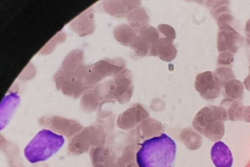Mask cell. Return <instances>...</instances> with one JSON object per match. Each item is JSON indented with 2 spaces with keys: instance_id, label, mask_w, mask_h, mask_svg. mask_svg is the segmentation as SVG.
I'll return each instance as SVG.
<instances>
[{
  "instance_id": "obj_1",
  "label": "cell",
  "mask_w": 250,
  "mask_h": 167,
  "mask_svg": "<svg viewBox=\"0 0 250 167\" xmlns=\"http://www.w3.org/2000/svg\"><path fill=\"white\" fill-rule=\"evenodd\" d=\"M176 151L175 142L167 134L145 140L136 153L139 167H173Z\"/></svg>"
},
{
  "instance_id": "obj_2",
  "label": "cell",
  "mask_w": 250,
  "mask_h": 167,
  "mask_svg": "<svg viewBox=\"0 0 250 167\" xmlns=\"http://www.w3.org/2000/svg\"><path fill=\"white\" fill-rule=\"evenodd\" d=\"M65 142L62 135L48 129L39 131L26 145L24 154L31 164L44 161L56 154Z\"/></svg>"
},
{
  "instance_id": "obj_3",
  "label": "cell",
  "mask_w": 250,
  "mask_h": 167,
  "mask_svg": "<svg viewBox=\"0 0 250 167\" xmlns=\"http://www.w3.org/2000/svg\"><path fill=\"white\" fill-rule=\"evenodd\" d=\"M217 46L218 51H228L232 53L237 52L243 42L240 34L229 23L218 25Z\"/></svg>"
},
{
  "instance_id": "obj_4",
  "label": "cell",
  "mask_w": 250,
  "mask_h": 167,
  "mask_svg": "<svg viewBox=\"0 0 250 167\" xmlns=\"http://www.w3.org/2000/svg\"><path fill=\"white\" fill-rule=\"evenodd\" d=\"M220 86L213 73L210 71L199 73L195 78V88L205 99L216 98L219 93Z\"/></svg>"
},
{
  "instance_id": "obj_5",
  "label": "cell",
  "mask_w": 250,
  "mask_h": 167,
  "mask_svg": "<svg viewBox=\"0 0 250 167\" xmlns=\"http://www.w3.org/2000/svg\"><path fill=\"white\" fill-rule=\"evenodd\" d=\"M159 39L157 30L152 26H147L138 32V36L130 47L135 51V53L139 57L149 55L152 45Z\"/></svg>"
},
{
  "instance_id": "obj_6",
  "label": "cell",
  "mask_w": 250,
  "mask_h": 167,
  "mask_svg": "<svg viewBox=\"0 0 250 167\" xmlns=\"http://www.w3.org/2000/svg\"><path fill=\"white\" fill-rule=\"evenodd\" d=\"M148 116L149 114L143 106L136 103L120 115L118 125L124 129H130Z\"/></svg>"
},
{
  "instance_id": "obj_7",
  "label": "cell",
  "mask_w": 250,
  "mask_h": 167,
  "mask_svg": "<svg viewBox=\"0 0 250 167\" xmlns=\"http://www.w3.org/2000/svg\"><path fill=\"white\" fill-rule=\"evenodd\" d=\"M139 0H106L104 9L107 13L116 17H127L130 12L139 8Z\"/></svg>"
},
{
  "instance_id": "obj_8",
  "label": "cell",
  "mask_w": 250,
  "mask_h": 167,
  "mask_svg": "<svg viewBox=\"0 0 250 167\" xmlns=\"http://www.w3.org/2000/svg\"><path fill=\"white\" fill-rule=\"evenodd\" d=\"M177 52L173 42L160 35L158 40L151 47L149 56H158L162 61L169 62L174 59Z\"/></svg>"
},
{
  "instance_id": "obj_9",
  "label": "cell",
  "mask_w": 250,
  "mask_h": 167,
  "mask_svg": "<svg viewBox=\"0 0 250 167\" xmlns=\"http://www.w3.org/2000/svg\"><path fill=\"white\" fill-rule=\"evenodd\" d=\"M210 157L216 167H231L233 164L232 153L223 142H215L210 150Z\"/></svg>"
},
{
  "instance_id": "obj_10",
  "label": "cell",
  "mask_w": 250,
  "mask_h": 167,
  "mask_svg": "<svg viewBox=\"0 0 250 167\" xmlns=\"http://www.w3.org/2000/svg\"><path fill=\"white\" fill-rule=\"evenodd\" d=\"M19 103V97L15 94H11L4 99L0 109V130L4 128L10 122Z\"/></svg>"
},
{
  "instance_id": "obj_11",
  "label": "cell",
  "mask_w": 250,
  "mask_h": 167,
  "mask_svg": "<svg viewBox=\"0 0 250 167\" xmlns=\"http://www.w3.org/2000/svg\"><path fill=\"white\" fill-rule=\"evenodd\" d=\"M115 39L121 43L131 46L138 36V32L130 26L123 24L117 26L114 30Z\"/></svg>"
},
{
  "instance_id": "obj_12",
  "label": "cell",
  "mask_w": 250,
  "mask_h": 167,
  "mask_svg": "<svg viewBox=\"0 0 250 167\" xmlns=\"http://www.w3.org/2000/svg\"><path fill=\"white\" fill-rule=\"evenodd\" d=\"M127 18L129 26L137 32L148 25V17L146 11L140 7L130 12Z\"/></svg>"
},
{
  "instance_id": "obj_13",
  "label": "cell",
  "mask_w": 250,
  "mask_h": 167,
  "mask_svg": "<svg viewBox=\"0 0 250 167\" xmlns=\"http://www.w3.org/2000/svg\"><path fill=\"white\" fill-rule=\"evenodd\" d=\"M213 74L220 84L222 80H227L234 77L231 68L229 66H219Z\"/></svg>"
},
{
  "instance_id": "obj_14",
  "label": "cell",
  "mask_w": 250,
  "mask_h": 167,
  "mask_svg": "<svg viewBox=\"0 0 250 167\" xmlns=\"http://www.w3.org/2000/svg\"><path fill=\"white\" fill-rule=\"evenodd\" d=\"M234 55L228 51L221 52L218 57L217 65L218 66H229L233 62Z\"/></svg>"
},
{
  "instance_id": "obj_15",
  "label": "cell",
  "mask_w": 250,
  "mask_h": 167,
  "mask_svg": "<svg viewBox=\"0 0 250 167\" xmlns=\"http://www.w3.org/2000/svg\"><path fill=\"white\" fill-rule=\"evenodd\" d=\"M158 30L161 36L173 42L176 37V34L174 29L170 26L161 24L158 26Z\"/></svg>"
},
{
  "instance_id": "obj_16",
  "label": "cell",
  "mask_w": 250,
  "mask_h": 167,
  "mask_svg": "<svg viewBox=\"0 0 250 167\" xmlns=\"http://www.w3.org/2000/svg\"><path fill=\"white\" fill-rule=\"evenodd\" d=\"M242 90L243 87L241 83L237 80L229 81L226 86V92H230L229 94L230 96H239Z\"/></svg>"
},
{
  "instance_id": "obj_17",
  "label": "cell",
  "mask_w": 250,
  "mask_h": 167,
  "mask_svg": "<svg viewBox=\"0 0 250 167\" xmlns=\"http://www.w3.org/2000/svg\"><path fill=\"white\" fill-rule=\"evenodd\" d=\"M245 32L247 42L250 44V19L247 21L246 23Z\"/></svg>"
}]
</instances>
